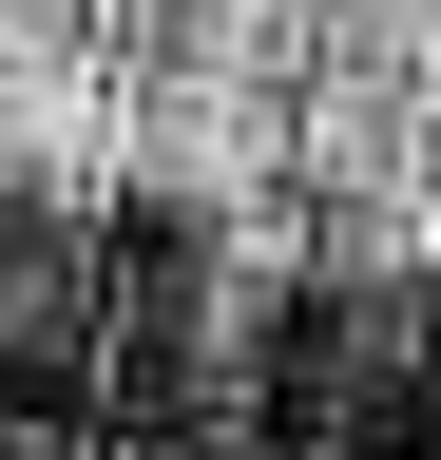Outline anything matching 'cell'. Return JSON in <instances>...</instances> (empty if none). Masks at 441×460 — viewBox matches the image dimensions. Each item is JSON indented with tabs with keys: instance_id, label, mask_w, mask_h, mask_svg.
Returning a JSON list of instances; mask_svg holds the SVG:
<instances>
[{
	"instance_id": "obj_1",
	"label": "cell",
	"mask_w": 441,
	"mask_h": 460,
	"mask_svg": "<svg viewBox=\"0 0 441 460\" xmlns=\"http://www.w3.org/2000/svg\"><path fill=\"white\" fill-rule=\"evenodd\" d=\"M96 211L192 288H441V0H0V269Z\"/></svg>"
}]
</instances>
